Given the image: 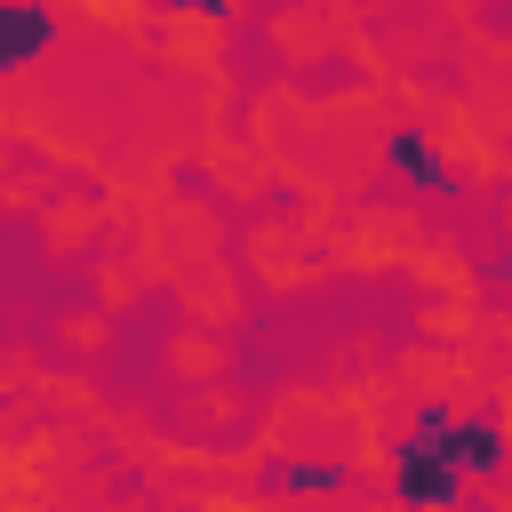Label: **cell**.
Here are the masks:
<instances>
[{"mask_svg":"<svg viewBox=\"0 0 512 512\" xmlns=\"http://www.w3.org/2000/svg\"><path fill=\"white\" fill-rule=\"evenodd\" d=\"M496 464H504V432H496V416L456 424L448 408H424L416 432L392 448V488H400V504H448L464 472H496Z\"/></svg>","mask_w":512,"mask_h":512,"instance_id":"obj_1","label":"cell"},{"mask_svg":"<svg viewBox=\"0 0 512 512\" xmlns=\"http://www.w3.org/2000/svg\"><path fill=\"white\" fill-rule=\"evenodd\" d=\"M0 64H32L48 40H56V16L40 8V0H0Z\"/></svg>","mask_w":512,"mask_h":512,"instance_id":"obj_2","label":"cell"},{"mask_svg":"<svg viewBox=\"0 0 512 512\" xmlns=\"http://www.w3.org/2000/svg\"><path fill=\"white\" fill-rule=\"evenodd\" d=\"M384 168H400L416 192H440V184H448V160L424 144V128H400V136L384 144Z\"/></svg>","mask_w":512,"mask_h":512,"instance_id":"obj_3","label":"cell"},{"mask_svg":"<svg viewBox=\"0 0 512 512\" xmlns=\"http://www.w3.org/2000/svg\"><path fill=\"white\" fill-rule=\"evenodd\" d=\"M176 8H208V16H224V0H176Z\"/></svg>","mask_w":512,"mask_h":512,"instance_id":"obj_4","label":"cell"}]
</instances>
